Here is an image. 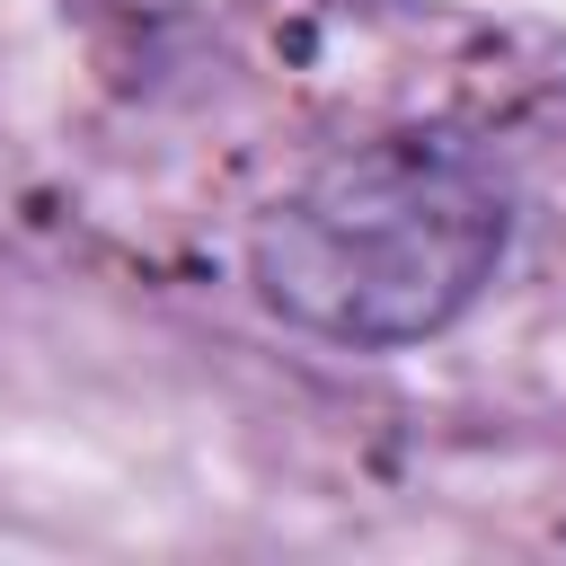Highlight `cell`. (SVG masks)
Masks as SVG:
<instances>
[{
	"instance_id": "1",
	"label": "cell",
	"mask_w": 566,
	"mask_h": 566,
	"mask_svg": "<svg viewBox=\"0 0 566 566\" xmlns=\"http://www.w3.org/2000/svg\"><path fill=\"white\" fill-rule=\"evenodd\" d=\"M513 248V186L451 133H389L310 168L248 239L256 301L345 354H398L478 310Z\"/></svg>"
}]
</instances>
